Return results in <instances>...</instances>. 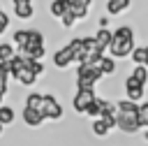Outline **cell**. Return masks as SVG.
Here are the masks:
<instances>
[{
	"label": "cell",
	"mask_w": 148,
	"mask_h": 146,
	"mask_svg": "<svg viewBox=\"0 0 148 146\" xmlns=\"http://www.w3.org/2000/svg\"><path fill=\"white\" fill-rule=\"evenodd\" d=\"M118 130L125 134H136L141 130V121H139V104L132 100H118Z\"/></svg>",
	"instance_id": "1"
},
{
	"label": "cell",
	"mask_w": 148,
	"mask_h": 146,
	"mask_svg": "<svg viewBox=\"0 0 148 146\" xmlns=\"http://www.w3.org/2000/svg\"><path fill=\"white\" fill-rule=\"evenodd\" d=\"M134 30H132V25H118L116 30H113V39H111V46H109V53H111V58H127V56H132V51H134Z\"/></svg>",
	"instance_id": "2"
},
{
	"label": "cell",
	"mask_w": 148,
	"mask_h": 146,
	"mask_svg": "<svg viewBox=\"0 0 148 146\" xmlns=\"http://www.w3.org/2000/svg\"><path fill=\"white\" fill-rule=\"evenodd\" d=\"M81 46H83V37H74V39H69L65 46H60V49L53 53V65H56L58 70L69 67L72 63H76V56H79Z\"/></svg>",
	"instance_id": "3"
},
{
	"label": "cell",
	"mask_w": 148,
	"mask_h": 146,
	"mask_svg": "<svg viewBox=\"0 0 148 146\" xmlns=\"http://www.w3.org/2000/svg\"><path fill=\"white\" fill-rule=\"evenodd\" d=\"M102 79L104 74L97 65H76V88H95V83H99Z\"/></svg>",
	"instance_id": "4"
},
{
	"label": "cell",
	"mask_w": 148,
	"mask_h": 146,
	"mask_svg": "<svg viewBox=\"0 0 148 146\" xmlns=\"http://www.w3.org/2000/svg\"><path fill=\"white\" fill-rule=\"evenodd\" d=\"M97 100V93L95 88H76L74 97H72V109L76 114H86V109Z\"/></svg>",
	"instance_id": "5"
},
{
	"label": "cell",
	"mask_w": 148,
	"mask_h": 146,
	"mask_svg": "<svg viewBox=\"0 0 148 146\" xmlns=\"http://www.w3.org/2000/svg\"><path fill=\"white\" fill-rule=\"evenodd\" d=\"M42 114H44L46 121H60V118H62V104L56 100V95L44 93V107H42Z\"/></svg>",
	"instance_id": "6"
},
{
	"label": "cell",
	"mask_w": 148,
	"mask_h": 146,
	"mask_svg": "<svg viewBox=\"0 0 148 146\" xmlns=\"http://www.w3.org/2000/svg\"><path fill=\"white\" fill-rule=\"evenodd\" d=\"M123 88H125L127 100H132V102H136V104H139V100H143V97H146V86H141L132 74L125 79V86H123Z\"/></svg>",
	"instance_id": "7"
},
{
	"label": "cell",
	"mask_w": 148,
	"mask_h": 146,
	"mask_svg": "<svg viewBox=\"0 0 148 146\" xmlns=\"http://www.w3.org/2000/svg\"><path fill=\"white\" fill-rule=\"evenodd\" d=\"M21 118H23V123H25L28 127H39V125L46 121L42 111H37V109H28V107H23V111H21Z\"/></svg>",
	"instance_id": "8"
},
{
	"label": "cell",
	"mask_w": 148,
	"mask_h": 146,
	"mask_svg": "<svg viewBox=\"0 0 148 146\" xmlns=\"http://www.w3.org/2000/svg\"><path fill=\"white\" fill-rule=\"evenodd\" d=\"M132 0H106V14L109 16H120L123 12L130 9Z\"/></svg>",
	"instance_id": "9"
},
{
	"label": "cell",
	"mask_w": 148,
	"mask_h": 146,
	"mask_svg": "<svg viewBox=\"0 0 148 146\" xmlns=\"http://www.w3.org/2000/svg\"><path fill=\"white\" fill-rule=\"evenodd\" d=\"M111 39H113V30H109V28H99L95 32V42H97V46L102 51H106L111 46Z\"/></svg>",
	"instance_id": "10"
},
{
	"label": "cell",
	"mask_w": 148,
	"mask_h": 146,
	"mask_svg": "<svg viewBox=\"0 0 148 146\" xmlns=\"http://www.w3.org/2000/svg\"><path fill=\"white\" fill-rule=\"evenodd\" d=\"M23 67H25V56H23V53H16V56L7 63V70H9V76H12V79H16Z\"/></svg>",
	"instance_id": "11"
},
{
	"label": "cell",
	"mask_w": 148,
	"mask_h": 146,
	"mask_svg": "<svg viewBox=\"0 0 148 146\" xmlns=\"http://www.w3.org/2000/svg\"><path fill=\"white\" fill-rule=\"evenodd\" d=\"M90 2H92V0H74L69 9L74 12L76 19H86V16L90 14Z\"/></svg>",
	"instance_id": "12"
},
{
	"label": "cell",
	"mask_w": 148,
	"mask_h": 146,
	"mask_svg": "<svg viewBox=\"0 0 148 146\" xmlns=\"http://www.w3.org/2000/svg\"><path fill=\"white\" fill-rule=\"evenodd\" d=\"M132 63L134 65H146L148 63V44H139V46H134V51H132Z\"/></svg>",
	"instance_id": "13"
},
{
	"label": "cell",
	"mask_w": 148,
	"mask_h": 146,
	"mask_svg": "<svg viewBox=\"0 0 148 146\" xmlns=\"http://www.w3.org/2000/svg\"><path fill=\"white\" fill-rule=\"evenodd\" d=\"M97 67H99V72L104 74V76H111L113 72H116V58H111V56H102L99 58V63H97Z\"/></svg>",
	"instance_id": "14"
},
{
	"label": "cell",
	"mask_w": 148,
	"mask_h": 146,
	"mask_svg": "<svg viewBox=\"0 0 148 146\" xmlns=\"http://www.w3.org/2000/svg\"><path fill=\"white\" fill-rule=\"evenodd\" d=\"M28 37H30V28H18V30H14V35H12V44L14 46H18V51L28 44Z\"/></svg>",
	"instance_id": "15"
},
{
	"label": "cell",
	"mask_w": 148,
	"mask_h": 146,
	"mask_svg": "<svg viewBox=\"0 0 148 146\" xmlns=\"http://www.w3.org/2000/svg\"><path fill=\"white\" fill-rule=\"evenodd\" d=\"M14 81H18L21 86H32V83L37 81V74H35V72H32L30 67H23V70L18 72V76H16Z\"/></svg>",
	"instance_id": "16"
},
{
	"label": "cell",
	"mask_w": 148,
	"mask_h": 146,
	"mask_svg": "<svg viewBox=\"0 0 148 146\" xmlns=\"http://www.w3.org/2000/svg\"><path fill=\"white\" fill-rule=\"evenodd\" d=\"M25 107H28V109H37V111H42V107H44V93H28V97H25Z\"/></svg>",
	"instance_id": "17"
},
{
	"label": "cell",
	"mask_w": 148,
	"mask_h": 146,
	"mask_svg": "<svg viewBox=\"0 0 148 146\" xmlns=\"http://www.w3.org/2000/svg\"><path fill=\"white\" fill-rule=\"evenodd\" d=\"M67 9H69V5H65V2H60V0H51V5H49V14H51L53 19H62V16L67 14Z\"/></svg>",
	"instance_id": "18"
},
{
	"label": "cell",
	"mask_w": 148,
	"mask_h": 146,
	"mask_svg": "<svg viewBox=\"0 0 148 146\" xmlns=\"http://www.w3.org/2000/svg\"><path fill=\"white\" fill-rule=\"evenodd\" d=\"M102 109H104V97H97V100L86 109V114H83V116H88V118H92V121H95V118H99V116H102Z\"/></svg>",
	"instance_id": "19"
},
{
	"label": "cell",
	"mask_w": 148,
	"mask_h": 146,
	"mask_svg": "<svg viewBox=\"0 0 148 146\" xmlns=\"http://www.w3.org/2000/svg\"><path fill=\"white\" fill-rule=\"evenodd\" d=\"M109 132H111V127H109L102 118H95V121H92V134H95V137L104 139V137H109Z\"/></svg>",
	"instance_id": "20"
},
{
	"label": "cell",
	"mask_w": 148,
	"mask_h": 146,
	"mask_svg": "<svg viewBox=\"0 0 148 146\" xmlns=\"http://www.w3.org/2000/svg\"><path fill=\"white\" fill-rule=\"evenodd\" d=\"M14 14H16V19L28 21V19L35 16V7L32 5H18V7H14Z\"/></svg>",
	"instance_id": "21"
},
{
	"label": "cell",
	"mask_w": 148,
	"mask_h": 146,
	"mask_svg": "<svg viewBox=\"0 0 148 146\" xmlns=\"http://www.w3.org/2000/svg\"><path fill=\"white\" fill-rule=\"evenodd\" d=\"M132 76H134L141 86H148V67H146V65H134Z\"/></svg>",
	"instance_id": "22"
},
{
	"label": "cell",
	"mask_w": 148,
	"mask_h": 146,
	"mask_svg": "<svg viewBox=\"0 0 148 146\" xmlns=\"http://www.w3.org/2000/svg\"><path fill=\"white\" fill-rule=\"evenodd\" d=\"M14 118H16V111H14L12 107L2 104V107H0V123H2V125H9V123H14Z\"/></svg>",
	"instance_id": "23"
},
{
	"label": "cell",
	"mask_w": 148,
	"mask_h": 146,
	"mask_svg": "<svg viewBox=\"0 0 148 146\" xmlns=\"http://www.w3.org/2000/svg\"><path fill=\"white\" fill-rule=\"evenodd\" d=\"M14 56H16L14 44H2V42H0V63H9Z\"/></svg>",
	"instance_id": "24"
},
{
	"label": "cell",
	"mask_w": 148,
	"mask_h": 146,
	"mask_svg": "<svg viewBox=\"0 0 148 146\" xmlns=\"http://www.w3.org/2000/svg\"><path fill=\"white\" fill-rule=\"evenodd\" d=\"M139 121H141V127L148 130V100H143L139 104Z\"/></svg>",
	"instance_id": "25"
},
{
	"label": "cell",
	"mask_w": 148,
	"mask_h": 146,
	"mask_svg": "<svg viewBox=\"0 0 148 146\" xmlns=\"http://www.w3.org/2000/svg\"><path fill=\"white\" fill-rule=\"evenodd\" d=\"M76 21H79V19L74 16V12H72V9H67V14H65V16L60 19V23H62V28H65V30L74 28V23H76Z\"/></svg>",
	"instance_id": "26"
},
{
	"label": "cell",
	"mask_w": 148,
	"mask_h": 146,
	"mask_svg": "<svg viewBox=\"0 0 148 146\" xmlns=\"http://www.w3.org/2000/svg\"><path fill=\"white\" fill-rule=\"evenodd\" d=\"M7 28H9V14L0 7V35H5V32H7Z\"/></svg>",
	"instance_id": "27"
},
{
	"label": "cell",
	"mask_w": 148,
	"mask_h": 146,
	"mask_svg": "<svg viewBox=\"0 0 148 146\" xmlns=\"http://www.w3.org/2000/svg\"><path fill=\"white\" fill-rule=\"evenodd\" d=\"M14 2V7H18V5H32V0H12Z\"/></svg>",
	"instance_id": "28"
},
{
	"label": "cell",
	"mask_w": 148,
	"mask_h": 146,
	"mask_svg": "<svg viewBox=\"0 0 148 146\" xmlns=\"http://www.w3.org/2000/svg\"><path fill=\"white\" fill-rule=\"evenodd\" d=\"M106 23H109V19L104 16V19H99V28H106Z\"/></svg>",
	"instance_id": "29"
},
{
	"label": "cell",
	"mask_w": 148,
	"mask_h": 146,
	"mask_svg": "<svg viewBox=\"0 0 148 146\" xmlns=\"http://www.w3.org/2000/svg\"><path fill=\"white\" fill-rule=\"evenodd\" d=\"M5 95H7V93H2V90H0V107H2V100H5Z\"/></svg>",
	"instance_id": "30"
},
{
	"label": "cell",
	"mask_w": 148,
	"mask_h": 146,
	"mask_svg": "<svg viewBox=\"0 0 148 146\" xmlns=\"http://www.w3.org/2000/svg\"><path fill=\"white\" fill-rule=\"evenodd\" d=\"M60 2H65V5H69V7H72V2H74V0H60Z\"/></svg>",
	"instance_id": "31"
},
{
	"label": "cell",
	"mask_w": 148,
	"mask_h": 146,
	"mask_svg": "<svg viewBox=\"0 0 148 146\" xmlns=\"http://www.w3.org/2000/svg\"><path fill=\"white\" fill-rule=\"evenodd\" d=\"M143 139H146V141H148V130H146V132H143Z\"/></svg>",
	"instance_id": "32"
},
{
	"label": "cell",
	"mask_w": 148,
	"mask_h": 146,
	"mask_svg": "<svg viewBox=\"0 0 148 146\" xmlns=\"http://www.w3.org/2000/svg\"><path fill=\"white\" fill-rule=\"evenodd\" d=\"M2 130H5V125H2V123H0V137H2Z\"/></svg>",
	"instance_id": "33"
},
{
	"label": "cell",
	"mask_w": 148,
	"mask_h": 146,
	"mask_svg": "<svg viewBox=\"0 0 148 146\" xmlns=\"http://www.w3.org/2000/svg\"><path fill=\"white\" fill-rule=\"evenodd\" d=\"M146 67H148V63H146Z\"/></svg>",
	"instance_id": "34"
}]
</instances>
